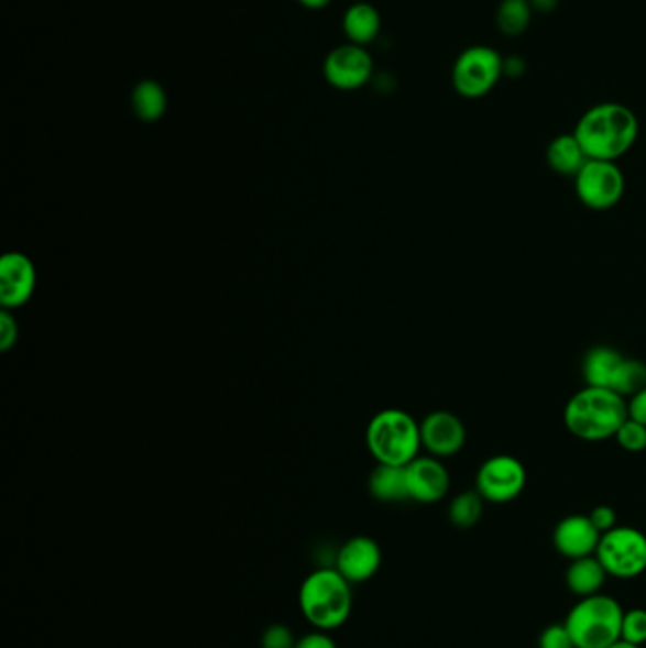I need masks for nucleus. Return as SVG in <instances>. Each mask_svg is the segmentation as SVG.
Returning a JSON list of instances; mask_svg holds the SVG:
<instances>
[{
	"label": "nucleus",
	"instance_id": "f257e3e1",
	"mask_svg": "<svg viewBox=\"0 0 646 648\" xmlns=\"http://www.w3.org/2000/svg\"><path fill=\"white\" fill-rule=\"evenodd\" d=\"M572 133L588 160L616 162L626 156L637 141L639 120L622 102H599L585 110Z\"/></svg>",
	"mask_w": 646,
	"mask_h": 648
},
{
	"label": "nucleus",
	"instance_id": "f03ea898",
	"mask_svg": "<svg viewBox=\"0 0 646 648\" xmlns=\"http://www.w3.org/2000/svg\"><path fill=\"white\" fill-rule=\"evenodd\" d=\"M627 419V400L618 393L585 385L565 406L563 424L572 437L584 442H603L616 437Z\"/></svg>",
	"mask_w": 646,
	"mask_h": 648
},
{
	"label": "nucleus",
	"instance_id": "7ed1b4c3",
	"mask_svg": "<svg viewBox=\"0 0 646 648\" xmlns=\"http://www.w3.org/2000/svg\"><path fill=\"white\" fill-rule=\"evenodd\" d=\"M299 611L315 629L332 631L349 620L353 611L351 582L336 567H320L302 582Z\"/></svg>",
	"mask_w": 646,
	"mask_h": 648
},
{
	"label": "nucleus",
	"instance_id": "20e7f679",
	"mask_svg": "<svg viewBox=\"0 0 646 648\" xmlns=\"http://www.w3.org/2000/svg\"><path fill=\"white\" fill-rule=\"evenodd\" d=\"M366 443L377 463L406 466L419 458L421 425L404 409H382L368 424Z\"/></svg>",
	"mask_w": 646,
	"mask_h": 648
},
{
	"label": "nucleus",
	"instance_id": "39448f33",
	"mask_svg": "<svg viewBox=\"0 0 646 648\" xmlns=\"http://www.w3.org/2000/svg\"><path fill=\"white\" fill-rule=\"evenodd\" d=\"M624 611L611 595L595 594L582 600L569 611L565 626L577 648H609L622 639Z\"/></svg>",
	"mask_w": 646,
	"mask_h": 648
},
{
	"label": "nucleus",
	"instance_id": "423d86ee",
	"mask_svg": "<svg viewBox=\"0 0 646 648\" xmlns=\"http://www.w3.org/2000/svg\"><path fill=\"white\" fill-rule=\"evenodd\" d=\"M503 76V55L485 44L463 50L451 68L453 89L464 99H482L495 89Z\"/></svg>",
	"mask_w": 646,
	"mask_h": 648
},
{
	"label": "nucleus",
	"instance_id": "0eeeda50",
	"mask_svg": "<svg viewBox=\"0 0 646 648\" xmlns=\"http://www.w3.org/2000/svg\"><path fill=\"white\" fill-rule=\"evenodd\" d=\"M595 556L609 576L635 579L646 571V535L635 527L616 526L601 535Z\"/></svg>",
	"mask_w": 646,
	"mask_h": 648
},
{
	"label": "nucleus",
	"instance_id": "6e6552de",
	"mask_svg": "<svg viewBox=\"0 0 646 648\" xmlns=\"http://www.w3.org/2000/svg\"><path fill=\"white\" fill-rule=\"evenodd\" d=\"M574 190L588 209L609 211L624 198L626 177L616 162L588 160L574 177Z\"/></svg>",
	"mask_w": 646,
	"mask_h": 648
},
{
	"label": "nucleus",
	"instance_id": "1a4fd4ad",
	"mask_svg": "<svg viewBox=\"0 0 646 648\" xmlns=\"http://www.w3.org/2000/svg\"><path fill=\"white\" fill-rule=\"evenodd\" d=\"M527 471L514 455H493L478 469L477 492L483 501L504 505L524 493Z\"/></svg>",
	"mask_w": 646,
	"mask_h": 648
},
{
	"label": "nucleus",
	"instance_id": "9d476101",
	"mask_svg": "<svg viewBox=\"0 0 646 648\" xmlns=\"http://www.w3.org/2000/svg\"><path fill=\"white\" fill-rule=\"evenodd\" d=\"M322 73L327 83L340 91H357L364 88L374 76V59L364 46L341 44L325 59Z\"/></svg>",
	"mask_w": 646,
	"mask_h": 648
},
{
	"label": "nucleus",
	"instance_id": "9b49d317",
	"mask_svg": "<svg viewBox=\"0 0 646 648\" xmlns=\"http://www.w3.org/2000/svg\"><path fill=\"white\" fill-rule=\"evenodd\" d=\"M421 443L433 458L456 455L467 443V427L463 419L448 409H436L423 419Z\"/></svg>",
	"mask_w": 646,
	"mask_h": 648
},
{
	"label": "nucleus",
	"instance_id": "f8f14e48",
	"mask_svg": "<svg viewBox=\"0 0 646 648\" xmlns=\"http://www.w3.org/2000/svg\"><path fill=\"white\" fill-rule=\"evenodd\" d=\"M406 482H408V495L412 501L433 505L448 495L451 477L440 459L433 455H425V458L419 455L412 463L406 464Z\"/></svg>",
	"mask_w": 646,
	"mask_h": 648
},
{
	"label": "nucleus",
	"instance_id": "ddd939ff",
	"mask_svg": "<svg viewBox=\"0 0 646 648\" xmlns=\"http://www.w3.org/2000/svg\"><path fill=\"white\" fill-rule=\"evenodd\" d=\"M36 288V267L28 254L8 253L0 260V304L15 309L31 300Z\"/></svg>",
	"mask_w": 646,
	"mask_h": 648
},
{
	"label": "nucleus",
	"instance_id": "4468645a",
	"mask_svg": "<svg viewBox=\"0 0 646 648\" xmlns=\"http://www.w3.org/2000/svg\"><path fill=\"white\" fill-rule=\"evenodd\" d=\"M383 553L380 545L370 537H353L340 546L336 553V569L351 584H361L374 579L382 567Z\"/></svg>",
	"mask_w": 646,
	"mask_h": 648
},
{
	"label": "nucleus",
	"instance_id": "2eb2a0df",
	"mask_svg": "<svg viewBox=\"0 0 646 648\" xmlns=\"http://www.w3.org/2000/svg\"><path fill=\"white\" fill-rule=\"evenodd\" d=\"M601 532L595 529L590 516L572 514L561 519L554 529V546L567 560H580L595 556Z\"/></svg>",
	"mask_w": 646,
	"mask_h": 648
},
{
	"label": "nucleus",
	"instance_id": "dca6fc26",
	"mask_svg": "<svg viewBox=\"0 0 646 648\" xmlns=\"http://www.w3.org/2000/svg\"><path fill=\"white\" fill-rule=\"evenodd\" d=\"M626 359L627 356L622 355L618 349L609 345H595L590 349L582 361V377L585 385L614 391L620 370Z\"/></svg>",
	"mask_w": 646,
	"mask_h": 648
},
{
	"label": "nucleus",
	"instance_id": "f3484780",
	"mask_svg": "<svg viewBox=\"0 0 646 648\" xmlns=\"http://www.w3.org/2000/svg\"><path fill=\"white\" fill-rule=\"evenodd\" d=\"M341 29L351 44L366 48L382 33V14L370 2H354L343 14Z\"/></svg>",
	"mask_w": 646,
	"mask_h": 648
},
{
	"label": "nucleus",
	"instance_id": "a211bd4d",
	"mask_svg": "<svg viewBox=\"0 0 646 648\" xmlns=\"http://www.w3.org/2000/svg\"><path fill=\"white\" fill-rule=\"evenodd\" d=\"M605 567L601 565L598 556H585L580 560H572L565 573V582L572 594L582 597L601 594L606 582Z\"/></svg>",
	"mask_w": 646,
	"mask_h": 648
},
{
	"label": "nucleus",
	"instance_id": "6ab92c4d",
	"mask_svg": "<svg viewBox=\"0 0 646 648\" xmlns=\"http://www.w3.org/2000/svg\"><path fill=\"white\" fill-rule=\"evenodd\" d=\"M546 162L554 173L561 177H577L582 165L588 162L584 149L580 146L579 139L574 133L558 135L546 149Z\"/></svg>",
	"mask_w": 646,
	"mask_h": 648
},
{
	"label": "nucleus",
	"instance_id": "aec40b11",
	"mask_svg": "<svg viewBox=\"0 0 646 648\" xmlns=\"http://www.w3.org/2000/svg\"><path fill=\"white\" fill-rule=\"evenodd\" d=\"M167 105H169L167 91L162 84L152 78L141 80L131 91V109L143 122L154 123L162 120L167 112Z\"/></svg>",
	"mask_w": 646,
	"mask_h": 648
},
{
	"label": "nucleus",
	"instance_id": "412c9836",
	"mask_svg": "<svg viewBox=\"0 0 646 648\" xmlns=\"http://www.w3.org/2000/svg\"><path fill=\"white\" fill-rule=\"evenodd\" d=\"M370 493L382 503H401L409 498L406 466L380 464L370 474Z\"/></svg>",
	"mask_w": 646,
	"mask_h": 648
},
{
	"label": "nucleus",
	"instance_id": "4be33fe9",
	"mask_svg": "<svg viewBox=\"0 0 646 648\" xmlns=\"http://www.w3.org/2000/svg\"><path fill=\"white\" fill-rule=\"evenodd\" d=\"M535 10L529 0H501L495 23L504 36H522L529 29Z\"/></svg>",
	"mask_w": 646,
	"mask_h": 648
},
{
	"label": "nucleus",
	"instance_id": "5701e85b",
	"mask_svg": "<svg viewBox=\"0 0 646 648\" xmlns=\"http://www.w3.org/2000/svg\"><path fill=\"white\" fill-rule=\"evenodd\" d=\"M449 521L459 529H470L482 519L483 497L478 492L459 493L449 505Z\"/></svg>",
	"mask_w": 646,
	"mask_h": 648
},
{
	"label": "nucleus",
	"instance_id": "b1692460",
	"mask_svg": "<svg viewBox=\"0 0 646 648\" xmlns=\"http://www.w3.org/2000/svg\"><path fill=\"white\" fill-rule=\"evenodd\" d=\"M616 442L620 448L629 453H639L646 450V425L635 421L632 417H627L624 424L620 425L618 432H616Z\"/></svg>",
	"mask_w": 646,
	"mask_h": 648
},
{
	"label": "nucleus",
	"instance_id": "393cba45",
	"mask_svg": "<svg viewBox=\"0 0 646 648\" xmlns=\"http://www.w3.org/2000/svg\"><path fill=\"white\" fill-rule=\"evenodd\" d=\"M622 639L633 645L643 647L646 642V611L645 608H632L624 613L622 618Z\"/></svg>",
	"mask_w": 646,
	"mask_h": 648
},
{
	"label": "nucleus",
	"instance_id": "a878e982",
	"mask_svg": "<svg viewBox=\"0 0 646 648\" xmlns=\"http://www.w3.org/2000/svg\"><path fill=\"white\" fill-rule=\"evenodd\" d=\"M538 648H577L565 624H551L538 637Z\"/></svg>",
	"mask_w": 646,
	"mask_h": 648
},
{
	"label": "nucleus",
	"instance_id": "bb28decb",
	"mask_svg": "<svg viewBox=\"0 0 646 648\" xmlns=\"http://www.w3.org/2000/svg\"><path fill=\"white\" fill-rule=\"evenodd\" d=\"M296 642L293 629L283 624H273L262 635V648H296Z\"/></svg>",
	"mask_w": 646,
	"mask_h": 648
},
{
	"label": "nucleus",
	"instance_id": "cd10ccee",
	"mask_svg": "<svg viewBox=\"0 0 646 648\" xmlns=\"http://www.w3.org/2000/svg\"><path fill=\"white\" fill-rule=\"evenodd\" d=\"M18 334H20L18 332V321L8 309H4L0 314V349L8 351V349L14 348Z\"/></svg>",
	"mask_w": 646,
	"mask_h": 648
},
{
	"label": "nucleus",
	"instance_id": "c85d7f7f",
	"mask_svg": "<svg viewBox=\"0 0 646 648\" xmlns=\"http://www.w3.org/2000/svg\"><path fill=\"white\" fill-rule=\"evenodd\" d=\"M590 519H592L593 526H595V529H598L601 535L611 531V529L618 526V516H616V510H614L613 506H595V508L590 512Z\"/></svg>",
	"mask_w": 646,
	"mask_h": 648
},
{
	"label": "nucleus",
	"instance_id": "c756f323",
	"mask_svg": "<svg viewBox=\"0 0 646 648\" xmlns=\"http://www.w3.org/2000/svg\"><path fill=\"white\" fill-rule=\"evenodd\" d=\"M296 648H338V645H336L332 637L328 635V631L315 629L311 634L299 637L298 642H296Z\"/></svg>",
	"mask_w": 646,
	"mask_h": 648
},
{
	"label": "nucleus",
	"instance_id": "7c9ffc66",
	"mask_svg": "<svg viewBox=\"0 0 646 648\" xmlns=\"http://www.w3.org/2000/svg\"><path fill=\"white\" fill-rule=\"evenodd\" d=\"M627 417L646 425V387L627 398Z\"/></svg>",
	"mask_w": 646,
	"mask_h": 648
},
{
	"label": "nucleus",
	"instance_id": "2f4dec72",
	"mask_svg": "<svg viewBox=\"0 0 646 648\" xmlns=\"http://www.w3.org/2000/svg\"><path fill=\"white\" fill-rule=\"evenodd\" d=\"M525 73V63L522 57H517V55H512V57H504V75L512 76V78H517V76H522Z\"/></svg>",
	"mask_w": 646,
	"mask_h": 648
},
{
	"label": "nucleus",
	"instance_id": "473e14b6",
	"mask_svg": "<svg viewBox=\"0 0 646 648\" xmlns=\"http://www.w3.org/2000/svg\"><path fill=\"white\" fill-rule=\"evenodd\" d=\"M530 7L540 14H550L558 8L559 0H529Z\"/></svg>",
	"mask_w": 646,
	"mask_h": 648
},
{
	"label": "nucleus",
	"instance_id": "72a5a7b5",
	"mask_svg": "<svg viewBox=\"0 0 646 648\" xmlns=\"http://www.w3.org/2000/svg\"><path fill=\"white\" fill-rule=\"evenodd\" d=\"M302 7L307 8V10H322V8H327L332 0H298Z\"/></svg>",
	"mask_w": 646,
	"mask_h": 648
},
{
	"label": "nucleus",
	"instance_id": "f704fd0d",
	"mask_svg": "<svg viewBox=\"0 0 646 648\" xmlns=\"http://www.w3.org/2000/svg\"><path fill=\"white\" fill-rule=\"evenodd\" d=\"M609 648H640L639 645H633V642L624 641V639H618V641L613 642Z\"/></svg>",
	"mask_w": 646,
	"mask_h": 648
}]
</instances>
